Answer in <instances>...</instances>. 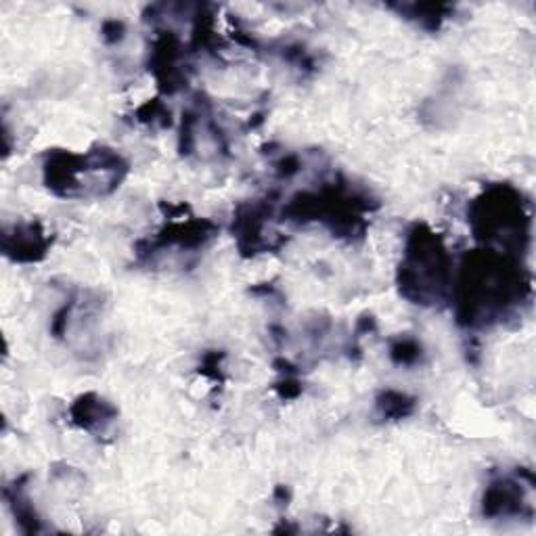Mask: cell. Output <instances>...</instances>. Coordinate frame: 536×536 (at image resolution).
<instances>
[{
	"label": "cell",
	"mask_w": 536,
	"mask_h": 536,
	"mask_svg": "<svg viewBox=\"0 0 536 536\" xmlns=\"http://www.w3.org/2000/svg\"><path fill=\"white\" fill-rule=\"evenodd\" d=\"M390 355H392L394 363L413 365L419 361L421 346L417 342H413V339H400V342H396L392 346V352H390Z\"/></svg>",
	"instance_id": "obj_6"
},
{
	"label": "cell",
	"mask_w": 536,
	"mask_h": 536,
	"mask_svg": "<svg viewBox=\"0 0 536 536\" xmlns=\"http://www.w3.org/2000/svg\"><path fill=\"white\" fill-rule=\"evenodd\" d=\"M522 512V490L512 480L490 484L484 495V515H512Z\"/></svg>",
	"instance_id": "obj_2"
},
{
	"label": "cell",
	"mask_w": 536,
	"mask_h": 536,
	"mask_svg": "<svg viewBox=\"0 0 536 536\" xmlns=\"http://www.w3.org/2000/svg\"><path fill=\"white\" fill-rule=\"evenodd\" d=\"M22 231L23 229H19L15 243H4L6 254H13L17 260H38L48 245L47 237H44L40 229H34L31 224L25 226V233Z\"/></svg>",
	"instance_id": "obj_4"
},
{
	"label": "cell",
	"mask_w": 536,
	"mask_h": 536,
	"mask_svg": "<svg viewBox=\"0 0 536 536\" xmlns=\"http://www.w3.org/2000/svg\"><path fill=\"white\" fill-rule=\"evenodd\" d=\"M446 254L440 239L434 233H424L417 226L409 239L407 262L400 267V287L409 298L426 304V300L440 298V289L446 286Z\"/></svg>",
	"instance_id": "obj_1"
},
{
	"label": "cell",
	"mask_w": 536,
	"mask_h": 536,
	"mask_svg": "<svg viewBox=\"0 0 536 536\" xmlns=\"http://www.w3.org/2000/svg\"><path fill=\"white\" fill-rule=\"evenodd\" d=\"M72 415H74V421H78L82 427L91 430L92 426H101L105 424V421H111L116 417V411H113V407L107 405L105 400H101L99 396L86 394L75 402L72 409Z\"/></svg>",
	"instance_id": "obj_3"
},
{
	"label": "cell",
	"mask_w": 536,
	"mask_h": 536,
	"mask_svg": "<svg viewBox=\"0 0 536 536\" xmlns=\"http://www.w3.org/2000/svg\"><path fill=\"white\" fill-rule=\"evenodd\" d=\"M415 402L413 399H409L407 394L400 392H383L377 400V409H380L383 417H392V419H400L407 417V415L413 413Z\"/></svg>",
	"instance_id": "obj_5"
}]
</instances>
